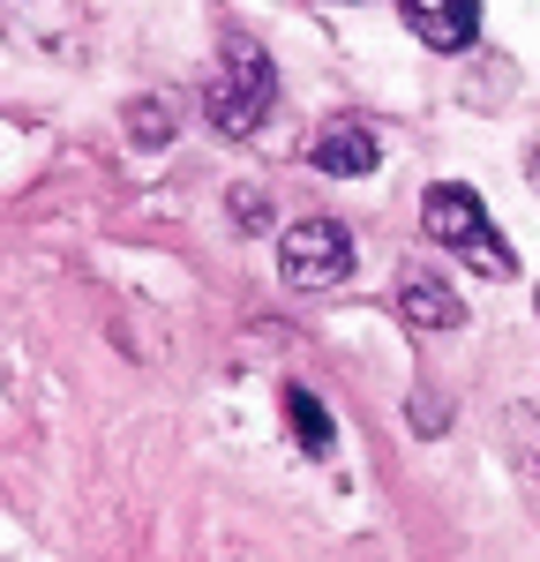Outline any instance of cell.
Wrapping results in <instances>:
<instances>
[{
	"mask_svg": "<svg viewBox=\"0 0 540 562\" xmlns=\"http://www.w3.org/2000/svg\"><path fill=\"white\" fill-rule=\"evenodd\" d=\"M398 315L413 323V330H458L465 323V301L450 293V278H436V270H405L398 278Z\"/></svg>",
	"mask_w": 540,
	"mask_h": 562,
	"instance_id": "8992f818",
	"label": "cell"
},
{
	"mask_svg": "<svg viewBox=\"0 0 540 562\" xmlns=\"http://www.w3.org/2000/svg\"><path fill=\"white\" fill-rule=\"evenodd\" d=\"M308 166H315V173H330V180L375 173V166H383V150H375V128H368V121H330V128L315 135Z\"/></svg>",
	"mask_w": 540,
	"mask_h": 562,
	"instance_id": "5b68a950",
	"label": "cell"
},
{
	"mask_svg": "<svg viewBox=\"0 0 540 562\" xmlns=\"http://www.w3.org/2000/svg\"><path fill=\"white\" fill-rule=\"evenodd\" d=\"M503 435H510V458L540 480V405H510V428Z\"/></svg>",
	"mask_w": 540,
	"mask_h": 562,
	"instance_id": "9c48e42d",
	"label": "cell"
},
{
	"mask_svg": "<svg viewBox=\"0 0 540 562\" xmlns=\"http://www.w3.org/2000/svg\"><path fill=\"white\" fill-rule=\"evenodd\" d=\"M420 225H428V240H443L450 256H465L473 270H488V278H510V270H518L510 240H495V233H488L481 195L458 188V180H436V188L420 195Z\"/></svg>",
	"mask_w": 540,
	"mask_h": 562,
	"instance_id": "7a4b0ae2",
	"label": "cell"
},
{
	"mask_svg": "<svg viewBox=\"0 0 540 562\" xmlns=\"http://www.w3.org/2000/svg\"><path fill=\"white\" fill-rule=\"evenodd\" d=\"M278 278H285L293 293H330V285H346V278H353V233H346L338 217H301V225H285V240H278Z\"/></svg>",
	"mask_w": 540,
	"mask_h": 562,
	"instance_id": "3957f363",
	"label": "cell"
},
{
	"mask_svg": "<svg viewBox=\"0 0 540 562\" xmlns=\"http://www.w3.org/2000/svg\"><path fill=\"white\" fill-rule=\"evenodd\" d=\"M413 428H420V435L450 428V405H443V413H436V397H413Z\"/></svg>",
	"mask_w": 540,
	"mask_h": 562,
	"instance_id": "8fae6325",
	"label": "cell"
},
{
	"mask_svg": "<svg viewBox=\"0 0 540 562\" xmlns=\"http://www.w3.org/2000/svg\"><path fill=\"white\" fill-rule=\"evenodd\" d=\"M533 307H540V293H533Z\"/></svg>",
	"mask_w": 540,
	"mask_h": 562,
	"instance_id": "4fadbf2b",
	"label": "cell"
},
{
	"mask_svg": "<svg viewBox=\"0 0 540 562\" xmlns=\"http://www.w3.org/2000/svg\"><path fill=\"white\" fill-rule=\"evenodd\" d=\"M270 105H278V68H270V53L256 38H225L218 60H211V76H203V121L218 135H256L270 121Z\"/></svg>",
	"mask_w": 540,
	"mask_h": 562,
	"instance_id": "6da1fadb",
	"label": "cell"
},
{
	"mask_svg": "<svg viewBox=\"0 0 540 562\" xmlns=\"http://www.w3.org/2000/svg\"><path fill=\"white\" fill-rule=\"evenodd\" d=\"M225 211H233V225H240V233H263V225H270V195H263V188H248V180H240V188L225 195Z\"/></svg>",
	"mask_w": 540,
	"mask_h": 562,
	"instance_id": "30bf717a",
	"label": "cell"
},
{
	"mask_svg": "<svg viewBox=\"0 0 540 562\" xmlns=\"http://www.w3.org/2000/svg\"><path fill=\"white\" fill-rule=\"evenodd\" d=\"M405 31L420 45H436V53H465V45L481 38V0H398Z\"/></svg>",
	"mask_w": 540,
	"mask_h": 562,
	"instance_id": "277c9868",
	"label": "cell"
},
{
	"mask_svg": "<svg viewBox=\"0 0 540 562\" xmlns=\"http://www.w3.org/2000/svg\"><path fill=\"white\" fill-rule=\"evenodd\" d=\"M128 143H143V150L173 143V105H166V98H135L128 105Z\"/></svg>",
	"mask_w": 540,
	"mask_h": 562,
	"instance_id": "ba28073f",
	"label": "cell"
},
{
	"mask_svg": "<svg viewBox=\"0 0 540 562\" xmlns=\"http://www.w3.org/2000/svg\"><path fill=\"white\" fill-rule=\"evenodd\" d=\"M285 420H293V442H301V450H308V458H330V442H338V420H330V413H323V397H315V390H285Z\"/></svg>",
	"mask_w": 540,
	"mask_h": 562,
	"instance_id": "52a82bcc",
	"label": "cell"
},
{
	"mask_svg": "<svg viewBox=\"0 0 540 562\" xmlns=\"http://www.w3.org/2000/svg\"><path fill=\"white\" fill-rule=\"evenodd\" d=\"M526 173H533V188H540V143H533V158H526Z\"/></svg>",
	"mask_w": 540,
	"mask_h": 562,
	"instance_id": "7c38bea8",
	"label": "cell"
}]
</instances>
